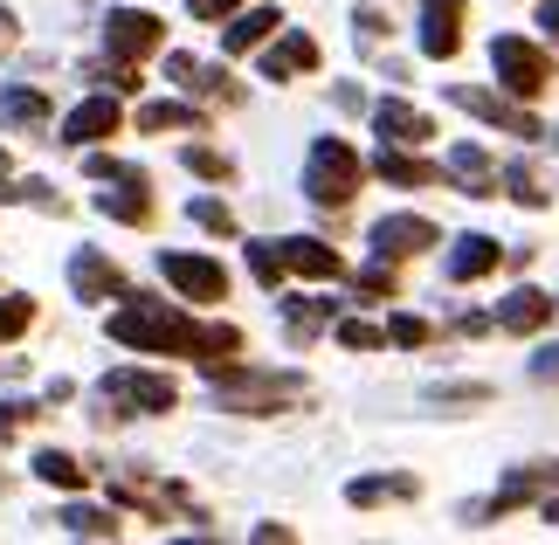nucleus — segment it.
<instances>
[{
    "instance_id": "1",
    "label": "nucleus",
    "mask_w": 559,
    "mask_h": 545,
    "mask_svg": "<svg viewBox=\"0 0 559 545\" xmlns=\"http://www.w3.org/2000/svg\"><path fill=\"white\" fill-rule=\"evenodd\" d=\"M111 339L139 345V353H180V359H201V366L242 353V332H235V324H193L174 304H145V297L111 318Z\"/></svg>"
},
{
    "instance_id": "2",
    "label": "nucleus",
    "mask_w": 559,
    "mask_h": 545,
    "mask_svg": "<svg viewBox=\"0 0 559 545\" xmlns=\"http://www.w3.org/2000/svg\"><path fill=\"white\" fill-rule=\"evenodd\" d=\"M207 380L222 387V401L235 414H270V407H284L305 394V380H290V374H242L235 359H207Z\"/></svg>"
},
{
    "instance_id": "3",
    "label": "nucleus",
    "mask_w": 559,
    "mask_h": 545,
    "mask_svg": "<svg viewBox=\"0 0 559 545\" xmlns=\"http://www.w3.org/2000/svg\"><path fill=\"white\" fill-rule=\"evenodd\" d=\"M97 401H104V422H124V414H174V407H180V387L166 380V374L118 366V374L97 387Z\"/></svg>"
},
{
    "instance_id": "4",
    "label": "nucleus",
    "mask_w": 559,
    "mask_h": 545,
    "mask_svg": "<svg viewBox=\"0 0 559 545\" xmlns=\"http://www.w3.org/2000/svg\"><path fill=\"white\" fill-rule=\"evenodd\" d=\"M359 180H367V166H359V152H353L346 139H318V145H311L305 193H311L318 208H346L353 193H359Z\"/></svg>"
},
{
    "instance_id": "5",
    "label": "nucleus",
    "mask_w": 559,
    "mask_h": 545,
    "mask_svg": "<svg viewBox=\"0 0 559 545\" xmlns=\"http://www.w3.org/2000/svg\"><path fill=\"white\" fill-rule=\"evenodd\" d=\"M91 173L111 180V193H97V208L111 214V222H132V228L153 222V180H145L139 166H118V159H104V152H91Z\"/></svg>"
},
{
    "instance_id": "6",
    "label": "nucleus",
    "mask_w": 559,
    "mask_h": 545,
    "mask_svg": "<svg viewBox=\"0 0 559 545\" xmlns=\"http://www.w3.org/2000/svg\"><path fill=\"white\" fill-rule=\"evenodd\" d=\"M490 62H498V83L511 97H546L552 91V56L539 49V42H519V35H504V42H490Z\"/></svg>"
},
{
    "instance_id": "7",
    "label": "nucleus",
    "mask_w": 559,
    "mask_h": 545,
    "mask_svg": "<svg viewBox=\"0 0 559 545\" xmlns=\"http://www.w3.org/2000/svg\"><path fill=\"white\" fill-rule=\"evenodd\" d=\"M104 42H111L118 62H145L166 49V21L145 14V8H111V21H104Z\"/></svg>"
},
{
    "instance_id": "8",
    "label": "nucleus",
    "mask_w": 559,
    "mask_h": 545,
    "mask_svg": "<svg viewBox=\"0 0 559 545\" xmlns=\"http://www.w3.org/2000/svg\"><path fill=\"white\" fill-rule=\"evenodd\" d=\"M159 270H166V283L187 297V304H222L228 297V270L214 263V256H159Z\"/></svg>"
},
{
    "instance_id": "9",
    "label": "nucleus",
    "mask_w": 559,
    "mask_h": 545,
    "mask_svg": "<svg viewBox=\"0 0 559 545\" xmlns=\"http://www.w3.org/2000/svg\"><path fill=\"white\" fill-rule=\"evenodd\" d=\"M463 21H469L463 0H421V56L449 62L463 49Z\"/></svg>"
},
{
    "instance_id": "10",
    "label": "nucleus",
    "mask_w": 559,
    "mask_h": 545,
    "mask_svg": "<svg viewBox=\"0 0 559 545\" xmlns=\"http://www.w3.org/2000/svg\"><path fill=\"white\" fill-rule=\"evenodd\" d=\"M449 97H456L469 118L498 125V132H511V139H539V118H532L525 104H504V97H490V91H469V83H456V91H449Z\"/></svg>"
},
{
    "instance_id": "11",
    "label": "nucleus",
    "mask_w": 559,
    "mask_h": 545,
    "mask_svg": "<svg viewBox=\"0 0 559 545\" xmlns=\"http://www.w3.org/2000/svg\"><path fill=\"white\" fill-rule=\"evenodd\" d=\"M442 235L436 222H421V214H386V222L373 228V249L386 256V263H401V256H421V249H436Z\"/></svg>"
},
{
    "instance_id": "12",
    "label": "nucleus",
    "mask_w": 559,
    "mask_h": 545,
    "mask_svg": "<svg viewBox=\"0 0 559 545\" xmlns=\"http://www.w3.org/2000/svg\"><path fill=\"white\" fill-rule=\"evenodd\" d=\"M70 291L83 304H104V297H118L124 291V270L111 263V256H97V249H76V263H70Z\"/></svg>"
},
{
    "instance_id": "13",
    "label": "nucleus",
    "mask_w": 559,
    "mask_h": 545,
    "mask_svg": "<svg viewBox=\"0 0 559 545\" xmlns=\"http://www.w3.org/2000/svg\"><path fill=\"white\" fill-rule=\"evenodd\" d=\"M118 125H124L118 97H91V104H76V111L62 118V139H70V145H97V139H118Z\"/></svg>"
},
{
    "instance_id": "14",
    "label": "nucleus",
    "mask_w": 559,
    "mask_h": 545,
    "mask_svg": "<svg viewBox=\"0 0 559 545\" xmlns=\"http://www.w3.org/2000/svg\"><path fill=\"white\" fill-rule=\"evenodd\" d=\"M311 70H318V42L305 28H290L284 42H270V49H263V76L270 83H290V76H311Z\"/></svg>"
},
{
    "instance_id": "15",
    "label": "nucleus",
    "mask_w": 559,
    "mask_h": 545,
    "mask_svg": "<svg viewBox=\"0 0 559 545\" xmlns=\"http://www.w3.org/2000/svg\"><path fill=\"white\" fill-rule=\"evenodd\" d=\"M373 132L394 139V145H421V139H436V118L415 111V104H401V97H386L380 111H373Z\"/></svg>"
},
{
    "instance_id": "16",
    "label": "nucleus",
    "mask_w": 559,
    "mask_h": 545,
    "mask_svg": "<svg viewBox=\"0 0 559 545\" xmlns=\"http://www.w3.org/2000/svg\"><path fill=\"white\" fill-rule=\"evenodd\" d=\"M276 256H284V270H297V276H346V256H338L332 242H311V235L276 242Z\"/></svg>"
},
{
    "instance_id": "17",
    "label": "nucleus",
    "mask_w": 559,
    "mask_h": 545,
    "mask_svg": "<svg viewBox=\"0 0 559 545\" xmlns=\"http://www.w3.org/2000/svg\"><path fill=\"white\" fill-rule=\"evenodd\" d=\"M552 311H559V304H552L546 291H532V283H525V291H511V297H504L498 324H504V332H546Z\"/></svg>"
},
{
    "instance_id": "18",
    "label": "nucleus",
    "mask_w": 559,
    "mask_h": 545,
    "mask_svg": "<svg viewBox=\"0 0 559 545\" xmlns=\"http://www.w3.org/2000/svg\"><path fill=\"white\" fill-rule=\"evenodd\" d=\"M284 28V21H276V8H255V14H235L228 21V35H222V49L228 56H249V49H263V42Z\"/></svg>"
},
{
    "instance_id": "19",
    "label": "nucleus",
    "mask_w": 559,
    "mask_h": 545,
    "mask_svg": "<svg viewBox=\"0 0 559 545\" xmlns=\"http://www.w3.org/2000/svg\"><path fill=\"white\" fill-rule=\"evenodd\" d=\"M166 76H174V83H187V91H201V97H222V104H235V97H242V91H235V83H228L222 70H201L193 56H166Z\"/></svg>"
},
{
    "instance_id": "20",
    "label": "nucleus",
    "mask_w": 559,
    "mask_h": 545,
    "mask_svg": "<svg viewBox=\"0 0 559 545\" xmlns=\"http://www.w3.org/2000/svg\"><path fill=\"white\" fill-rule=\"evenodd\" d=\"M49 118V91H35V83H14V91H0V125H14V132H28V125Z\"/></svg>"
},
{
    "instance_id": "21",
    "label": "nucleus",
    "mask_w": 559,
    "mask_h": 545,
    "mask_svg": "<svg viewBox=\"0 0 559 545\" xmlns=\"http://www.w3.org/2000/svg\"><path fill=\"white\" fill-rule=\"evenodd\" d=\"M373 166H380V180H394V187H436L442 180V166H428V159H415V152H401V145L380 152Z\"/></svg>"
},
{
    "instance_id": "22",
    "label": "nucleus",
    "mask_w": 559,
    "mask_h": 545,
    "mask_svg": "<svg viewBox=\"0 0 559 545\" xmlns=\"http://www.w3.org/2000/svg\"><path fill=\"white\" fill-rule=\"evenodd\" d=\"M504 256H498V242L490 235H469V242H456V256H449V276L456 283H469V276H490Z\"/></svg>"
},
{
    "instance_id": "23",
    "label": "nucleus",
    "mask_w": 559,
    "mask_h": 545,
    "mask_svg": "<svg viewBox=\"0 0 559 545\" xmlns=\"http://www.w3.org/2000/svg\"><path fill=\"white\" fill-rule=\"evenodd\" d=\"M35 476H41V484H56V490H83V484H91V470H83L76 455H62V449H41L35 455Z\"/></svg>"
},
{
    "instance_id": "24",
    "label": "nucleus",
    "mask_w": 559,
    "mask_h": 545,
    "mask_svg": "<svg viewBox=\"0 0 559 545\" xmlns=\"http://www.w3.org/2000/svg\"><path fill=\"white\" fill-rule=\"evenodd\" d=\"M139 132H201V111L193 104H145Z\"/></svg>"
},
{
    "instance_id": "25",
    "label": "nucleus",
    "mask_w": 559,
    "mask_h": 545,
    "mask_svg": "<svg viewBox=\"0 0 559 545\" xmlns=\"http://www.w3.org/2000/svg\"><path fill=\"white\" fill-rule=\"evenodd\" d=\"M62 532H76V538H118V511H91V505H70L62 511Z\"/></svg>"
},
{
    "instance_id": "26",
    "label": "nucleus",
    "mask_w": 559,
    "mask_h": 545,
    "mask_svg": "<svg viewBox=\"0 0 559 545\" xmlns=\"http://www.w3.org/2000/svg\"><path fill=\"white\" fill-rule=\"evenodd\" d=\"M415 490H421L415 476H359L346 497H353V505H386V497H415Z\"/></svg>"
},
{
    "instance_id": "27",
    "label": "nucleus",
    "mask_w": 559,
    "mask_h": 545,
    "mask_svg": "<svg viewBox=\"0 0 559 545\" xmlns=\"http://www.w3.org/2000/svg\"><path fill=\"white\" fill-rule=\"evenodd\" d=\"M325 324H332V304H318V297H297L290 304V339L297 345H305L311 332H325Z\"/></svg>"
},
{
    "instance_id": "28",
    "label": "nucleus",
    "mask_w": 559,
    "mask_h": 545,
    "mask_svg": "<svg viewBox=\"0 0 559 545\" xmlns=\"http://www.w3.org/2000/svg\"><path fill=\"white\" fill-rule=\"evenodd\" d=\"M28 324H35V297H0V345L21 339Z\"/></svg>"
},
{
    "instance_id": "29",
    "label": "nucleus",
    "mask_w": 559,
    "mask_h": 545,
    "mask_svg": "<svg viewBox=\"0 0 559 545\" xmlns=\"http://www.w3.org/2000/svg\"><path fill=\"white\" fill-rule=\"evenodd\" d=\"M338 345H353V353H380L386 332H380V324H367V318H338Z\"/></svg>"
},
{
    "instance_id": "30",
    "label": "nucleus",
    "mask_w": 559,
    "mask_h": 545,
    "mask_svg": "<svg viewBox=\"0 0 559 545\" xmlns=\"http://www.w3.org/2000/svg\"><path fill=\"white\" fill-rule=\"evenodd\" d=\"M449 173H456L463 187H490V159H484V152H469V145L456 152V159H449Z\"/></svg>"
},
{
    "instance_id": "31",
    "label": "nucleus",
    "mask_w": 559,
    "mask_h": 545,
    "mask_svg": "<svg viewBox=\"0 0 559 545\" xmlns=\"http://www.w3.org/2000/svg\"><path fill=\"white\" fill-rule=\"evenodd\" d=\"M249 270L263 283H284V256H276V242H249Z\"/></svg>"
},
{
    "instance_id": "32",
    "label": "nucleus",
    "mask_w": 559,
    "mask_h": 545,
    "mask_svg": "<svg viewBox=\"0 0 559 545\" xmlns=\"http://www.w3.org/2000/svg\"><path fill=\"white\" fill-rule=\"evenodd\" d=\"M187 166L201 173V180H228V173H235V166L222 159V152H207V145H187Z\"/></svg>"
},
{
    "instance_id": "33",
    "label": "nucleus",
    "mask_w": 559,
    "mask_h": 545,
    "mask_svg": "<svg viewBox=\"0 0 559 545\" xmlns=\"http://www.w3.org/2000/svg\"><path fill=\"white\" fill-rule=\"evenodd\" d=\"M193 222H201L207 235H235V214L222 201H193Z\"/></svg>"
},
{
    "instance_id": "34",
    "label": "nucleus",
    "mask_w": 559,
    "mask_h": 545,
    "mask_svg": "<svg viewBox=\"0 0 559 545\" xmlns=\"http://www.w3.org/2000/svg\"><path fill=\"white\" fill-rule=\"evenodd\" d=\"M359 291H367V297H394V291H401V283H394V263L380 256V263H373L367 276H359Z\"/></svg>"
},
{
    "instance_id": "35",
    "label": "nucleus",
    "mask_w": 559,
    "mask_h": 545,
    "mask_svg": "<svg viewBox=\"0 0 559 545\" xmlns=\"http://www.w3.org/2000/svg\"><path fill=\"white\" fill-rule=\"evenodd\" d=\"M386 339H394V345H428V324L401 311V318H386Z\"/></svg>"
},
{
    "instance_id": "36",
    "label": "nucleus",
    "mask_w": 559,
    "mask_h": 545,
    "mask_svg": "<svg viewBox=\"0 0 559 545\" xmlns=\"http://www.w3.org/2000/svg\"><path fill=\"white\" fill-rule=\"evenodd\" d=\"M21 422H35V407H28V401H0V442H8Z\"/></svg>"
},
{
    "instance_id": "37",
    "label": "nucleus",
    "mask_w": 559,
    "mask_h": 545,
    "mask_svg": "<svg viewBox=\"0 0 559 545\" xmlns=\"http://www.w3.org/2000/svg\"><path fill=\"white\" fill-rule=\"evenodd\" d=\"M187 8H193V21H228L242 0H187Z\"/></svg>"
},
{
    "instance_id": "38",
    "label": "nucleus",
    "mask_w": 559,
    "mask_h": 545,
    "mask_svg": "<svg viewBox=\"0 0 559 545\" xmlns=\"http://www.w3.org/2000/svg\"><path fill=\"white\" fill-rule=\"evenodd\" d=\"M359 35H367V42H380V35H386V14H373V8H359Z\"/></svg>"
},
{
    "instance_id": "39",
    "label": "nucleus",
    "mask_w": 559,
    "mask_h": 545,
    "mask_svg": "<svg viewBox=\"0 0 559 545\" xmlns=\"http://www.w3.org/2000/svg\"><path fill=\"white\" fill-rule=\"evenodd\" d=\"M546 35L559 42V0H552V8H546Z\"/></svg>"
},
{
    "instance_id": "40",
    "label": "nucleus",
    "mask_w": 559,
    "mask_h": 545,
    "mask_svg": "<svg viewBox=\"0 0 559 545\" xmlns=\"http://www.w3.org/2000/svg\"><path fill=\"white\" fill-rule=\"evenodd\" d=\"M8 42H14V21H8V14H0V49H8Z\"/></svg>"
},
{
    "instance_id": "41",
    "label": "nucleus",
    "mask_w": 559,
    "mask_h": 545,
    "mask_svg": "<svg viewBox=\"0 0 559 545\" xmlns=\"http://www.w3.org/2000/svg\"><path fill=\"white\" fill-rule=\"evenodd\" d=\"M0 201H8V152H0Z\"/></svg>"
}]
</instances>
